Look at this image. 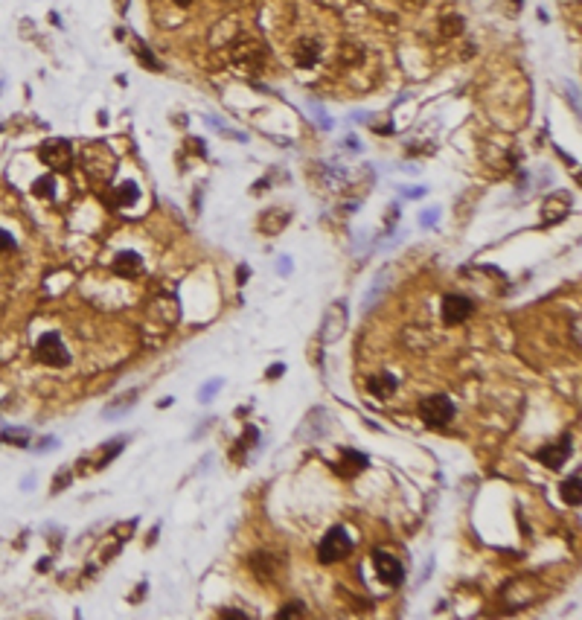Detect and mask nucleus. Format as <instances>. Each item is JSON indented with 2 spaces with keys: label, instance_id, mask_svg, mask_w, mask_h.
Listing matches in <instances>:
<instances>
[{
  "label": "nucleus",
  "instance_id": "f257e3e1",
  "mask_svg": "<svg viewBox=\"0 0 582 620\" xmlns=\"http://www.w3.org/2000/svg\"><path fill=\"white\" fill-rule=\"evenodd\" d=\"M420 417L428 428H446L454 419V402L446 393H434L420 402Z\"/></svg>",
  "mask_w": 582,
  "mask_h": 620
},
{
  "label": "nucleus",
  "instance_id": "f03ea898",
  "mask_svg": "<svg viewBox=\"0 0 582 620\" xmlns=\"http://www.w3.org/2000/svg\"><path fill=\"white\" fill-rule=\"evenodd\" d=\"M349 553H352V539L347 536L344 527H332V530L320 539L318 559H320L323 565H332V562H338V559H344V556H349Z\"/></svg>",
  "mask_w": 582,
  "mask_h": 620
},
{
  "label": "nucleus",
  "instance_id": "7ed1b4c3",
  "mask_svg": "<svg viewBox=\"0 0 582 620\" xmlns=\"http://www.w3.org/2000/svg\"><path fill=\"white\" fill-rule=\"evenodd\" d=\"M82 167H85L94 178L105 181V178H111V172H114L117 164H114V154H111L108 146L91 143V146H85V152H82Z\"/></svg>",
  "mask_w": 582,
  "mask_h": 620
},
{
  "label": "nucleus",
  "instance_id": "20e7f679",
  "mask_svg": "<svg viewBox=\"0 0 582 620\" xmlns=\"http://www.w3.org/2000/svg\"><path fill=\"white\" fill-rule=\"evenodd\" d=\"M35 356H38V361H44L50 367H67L70 364V353L65 349V341L59 338V332L41 335L38 346H35Z\"/></svg>",
  "mask_w": 582,
  "mask_h": 620
},
{
  "label": "nucleus",
  "instance_id": "39448f33",
  "mask_svg": "<svg viewBox=\"0 0 582 620\" xmlns=\"http://www.w3.org/2000/svg\"><path fill=\"white\" fill-rule=\"evenodd\" d=\"M38 157L47 167L59 169V172H67L73 167V149H70L67 140H44L41 149H38Z\"/></svg>",
  "mask_w": 582,
  "mask_h": 620
},
{
  "label": "nucleus",
  "instance_id": "423d86ee",
  "mask_svg": "<svg viewBox=\"0 0 582 620\" xmlns=\"http://www.w3.org/2000/svg\"><path fill=\"white\" fill-rule=\"evenodd\" d=\"M373 562H376V574L381 582L387 585H399L405 580V568L402 562L393 556V553H384V551H373Z\"/></svg>",
  "mask_w": 582,
  "mask_h": 620
},
{
  "label": "nucleus",
  "instance_id": "0eeeda50",
  "mask_svg": "<svg viewBox=\"0 0 582 620\" xmlns=\"http://www.w3.org/2000/svg\"><path fill=\"white\" fill-rule=\"evenodd\" d=\"M472 312H475V303L469 298H463V294H446V298H442V320H446L449 327L452 323L469 320Z\"/></svg>",
  "mask_w": 582,
  "mask_h": 620
},
{
  "label": "nucleus",
  "instance_id": "6e6552de",
  "mask_svg": "<svg viewBox=\"0 0 582 620\" xmlns=\"http://www.w3.org/2000/svg\"><path fill=\"white\" fill-rule=\"evenodd\" d=\"M568 213H571V196L568 193H553L542 204V222L544 225H559V222L568 219Z\"/></svg>",
  "mask_w": 582,
  "mask_h": 620
},
{
  "label": "nucleus",
  "instance_id": "1a4fd4ad",
  "mask_svg": "<svg viewBox=\"0 0 582 620\" xmlns=\"http://www.w3.org/2000/svg\"><path fill=\"white\" fill-rule=\"evenodd\" d=\"M344 329H347V306L338 300V303L329 306V312H326V317H323V332H320V338H323V341H335V338L344 335Z\"/></svg>",
  "mask_w": 582,
  "mask_h": 620
},
{
  "label": "nucleus",
  "instance_id": "9d476101",
  "mask_svg": "<svg viewBox=\"0 0 582 620\" xmlns=\"http://www.w3.org/2000/svg\"><path fill=\"white\" fill-rule=\"evenodd\" d=\"M571 437H562L559 443H550V446H544V449H539V461L547 466V469H562L565 466V461L571 457Z\"/></svg>",
  "mask_w": 582,
  "mask_h": 620
},
{
  "label": "nucleus",
  "instance_id": "9b49d317",
  "mask_svg": "<svg viewBox=\"0 0 582 620\" xmlns=\"http://www.w3.org/2000/svg\"><path fill=\"white\" fill-rule=\"evenodd\" d=\"M233 59H236V64H239L242 70H251V73H259V70H262V62H265L262 47H257V44H247L245 50L239 47Z\"/></svg>",
  "mask_w": 582,
  "mask_h": 620
},
{
  "label": "nucleus",
  "instance_id": "f8f14e48",
  "mask_svg": "<svg viewBox=\"0 0 582 620\" xmlns=\"http://www.w3.org/2000/svg\"><path fill=\"white\" fill-rule=\"evenodd\" d=\"M318 59H320V44L315 38H300L294 44V62L300 67H312Z\"/></svg>",
  "mask_w": 582,
  "mask_h": 620
},
{
  "label": "nucleus",
  "instance_id": "ddd939ff",
  "mask_svg": "<svg viewBox=\"0 0 582 620\" xmlns=\"http://www.w3.org/2000/svg\"><path fill=\"white\" fill-rule=\"evenodd\" d=\"M367 388H370L373 396L384 399V396H393V393H396L399 382L393 379L391 373H376V376H370V379H367Z\"/></svg>",
  "mask_w": 582,
  "mask_h": 620
},
{
  "label": "nucleus",
  "instance_id": "4468645a",
  "mask_svg": "<svg viewBox=\"0 0 582 620\" xmlns=\"http://www.w3.org/2000/svg\"><path fill=\"white\" fill-rule=\"evenodd\" d=\"M140 268H143V262H140V257H137L134 251H123V254L114 257V271L120 277H137V274H140Z\"/></svg>",
  "mask_w": 582,
  "mask_h": 620
},
{
  "label": "nucleus",
  "instance_id": "2eb2a0df",
  "mask_svg": "<svg viewBox=\"0 0 582 620\" xmlns=\"http://www.w3.org/2000/svg\"><path fill=\"white\" fill-rule=\"evenodd\" d=\"M341 457H344V463H338L335 472H341V475H347V478L355 475V472H362V469H367V457L358 454V451H352V449H344Z\"/></svg>",
  "mask_w": 582,
  "mask_h": 620
},
{
  "label": "nucleus",
  "instance_id": "dca6fc26",
  "mask_svg": "<svg viewBox=\"0 0 582 620\" xmlns=\"http://www.w3.org/2000/svg\"><path fill=\"white\" fill-rule=\"evenodd\" d=\"M286 225H289V213H286V210H268V213L262 215V227H265L271 236L280 233Z\"/></svg>",
  "mask_w": 582,
  "mask_h": 620
},
{
  "label": "nucleus",
  "instance_id": "f3484780",
  "mask_svg": "<svg viewBox=\"0 0 582 620\" xmlns=\"http://www.w3.org/2000/svg\"><path fill=\"white\" fill-rule=\"evenodd\" d=\"M251 568L257 571V577H259L262 582H271V580H274V559H271V556L257 553V556L251 559Z\"/></svg>",
  "mask_w": 582,
  "mask_h": 620
},
{
  "label": "nucleus",
  "instance_id": "a211bd4d",
  "mask_svg": "<svg viewBox=\"0 0 582 620\" xmlns=\"http://www.w3.org/2000/svg\"><path fill=\"white\" fill-rule=\"evenodd\" d=\"M579 478H582V475H579V469H576V472L562 483V498H565V504H571V507L579 504Z\"/></svg>",
  "mask_w": 582,
  "mask_h": 620
},
{
  "label": "nucleus",
  "instance_id": "6ab92c4d",
  "mask_svg": "<svg viewBox=\"0 0 582 620\" xmlns=\"http://www.w3.org/2000/svg\"><path fill=\"white\" fill-rule=\"evenodd\" d=\"M137 198H140V190H137V184L134 181H125V184H120L117 186V204H134Z\"/></svg>",
  "mask_w": 582,
  "mask_h": 620
},
{
  "label": "nucleus",
  "instance_id": "aec40b11",
  "mask_svg": "<svg viewBox=\"0 0 582 620\" xmlns=\"http://www.w3.org/2000/svg\"><path fill=\"white\" fill-rule=\"evenodd\" d=\"M134 402H137V390H128V393H123V396H120L117 402H111V405L105 408V414H108V417H114V414H123L125 408H131V405H134Z\"/></svg>",
  "mask_w": 582,
  "mask_h": 620
},
{
  "label": "nucleus",
  "instance_id": "412c9836",
  "mask_svg": "<svg viewBox=\"0 0 582 620\" xmlns=\"http://www.w3.org/2000/svg\"><path fill=\"white\" fill-rule=\"evenodd\" d=\"M442 35L446 38H454V35H460L463 33V18L460 15H449V18H442Z\"/></svg>",
  "mask_w": 582,
  "mask_h": 620
},
{
  "label": "nucleus",
  "instance_id": "4be33fe9",
  "mask_svg": "<svg viewBox=\"0 0 582 620\" xmlns=\"http://www.w3.org/2000/svg\"><path fill=\"white\" fill-rule=\"evenodd\" d=\"M52 184H55V181H52L50 175L38 178V181L33 184V196H38V198H52V193H55V190H52Z\"/></svg>",
  "mask_w": 582,
  "mask_h": 620
},
{
  "label": "nucleus",
  "instance_id": "5701e85b",
  "mask_svg": "<svg viewBox=\"0 0 582 620\" xmlns=\"http://www.w3.org/2000/svg\"><path fill=\"white\" fill-rule=\"evenodd\" d=\"M120 449H123V440H114V446H111L108 451H102V457H99V463H96V466H108V463L120 454Z\"/></svg>",
  "mask_w": 582,
  "mask_h": 620
},
{
  "label": "nucleus",
  "instance_id": "b1692460",
  "mask_svg": "<svg viewBox=\"0 0 582 620\" xmlns=\"http://www.w3.org/2000/svg\"><path fill=\"white\" fill-rule=\"evenodd\" d=\"M300 614H306V611L300 609V603H289V609L280 611V620H286V617H300Z\"/></svg>",
  "mask_w": 582,
  "mask_h": 620
},
{
  "label": "nucleus",
  "instance_id": "393cba45",
  "mask_svg": "<svg viewBox=\"0 0 582 620\" xmlns=\"http://www.w3.org/2000/svg\"><path fill=\"white\" fill-rule=\"evenodd\" d=\"M218 388H221V379H216V382H210V385H207V388L201 390V402H210V399H213V393H216Z\"/></svg>",
  "mask_w": 582,
  "mask_h": 620
},
{
  "label": "nucleus",
  "instance_id": "a878e982",
  "mask_svg": "<svg viewBox=\"0 0 582 620\" xmlns=\"http://www.w3.org/2000/svg\"><path fill=\"white\" fill-rule=\"evenodd\" d=\"M12 248H15V239L6 230H0V251H12Z\"/></svg>",
  "mask_w": 582,
  "mask_h": 620
},
{
  "label": "nucleus",
  "instance_id": "bb28decb",
  "mask_svg": "<svg viewBox=\"0 0 582 620\" xmlns=\"http://www.w3.org/2000/svg\"><path fill=\"white\" fill-rule=\"evenodd\" d=\"M283 370H286L283 364H274V367L268 370V379H280V376H283Z\"/></svg>",
  "mask_w": 582,
  "mask_h": 620
},
{
  "label": "nucleus",
  "instance_id": "cd10ccee",
  "mask_svg": "<svg viewBox=\"0 0 582 620\" xmlns=\"http://www.w3.org/2000/svg\"><path fill=\"white\" fill-rule=\"evenodd\" d=\"M221 617H247V614H242V611H221Z\"/></svg>",
  "mask_w": 582,
  "mask_h": 620
},
{
  "label": "nucleus",
  "instance_id": "c85d7f7f",
  "mask_svg": "<svg viewBox=\"0 0 582 620\" xmlns=\"http://www.w3.org/2000/svg\"><path fill=\"white\" fill-rule=\"evenodd\" d=\"M175 4H178V6H181V9H186V6H189V4H192V0H175Z\"/></svg>",
  "mask_w": 582,
  "mask_h": 620
}]
</instances>
